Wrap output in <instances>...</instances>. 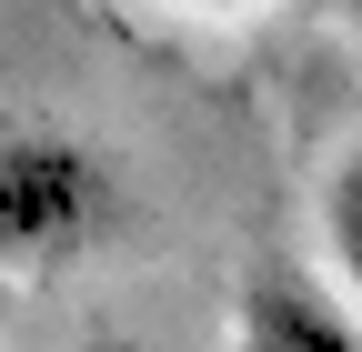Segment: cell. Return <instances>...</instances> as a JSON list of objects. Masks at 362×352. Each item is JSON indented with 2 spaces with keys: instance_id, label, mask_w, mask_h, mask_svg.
<instances>
[{
  "instance_id": "1",
  "label": "cell",
  "mask_w": 362,
  "mask_h": 352,
  "mask_svg": "<svg viewBox=\"0 0 362 352\" xmlns=\"http://www.w3.org/2000/svg\"><path fill=\"white\" fill-rule=\"evenodd\" d=\"M121 222L111 161L71 131H11L0 141V262L11 272H61Z\"/></svg>"
},
{
  "instance_id": "2",
  "label": "cell",
  "mask_w": 362,
  "mask_h": 352,
  "mask_svg": "<svg viewBox=\"0 0 362 352\" xmlns=\"http://www.w3.org/2000/svg\"><path fill=\"white\" fill-rule=\"evenodd\" d=\"M232 352H362V322L302 272H252L232 302Z\"/></svg>"
},
{
  "instance_id": "3",
  "label": "cell",
  "mask_w": 362,
  "mask_h": 352,
  "mask_svg": "<svg viewBox=\"0 0 362 352\" xmlns=\"http://www.w3.org/2000/svg\"><path fill=\"white\" fill-rule=\"evenodd\" d=\"M322 252H332V272L362 302V141L332 161V182H322Z\"/></svg>"
},
{
  "instance_id": "4",
  "label": "cell",
  "mask_w": 362,
  "mask_h": 352,
  "mask_svg": "<svg viewBox=\"0 0 362 352\" xmlns=\"http://www.w3.org/2000/svg\"><path fill=\"white\" fill-rule=\"evenodd\" d=\"M312 20H342V30H362V0H302Z\"/></svg>"
},
{
  "instance_id": "5",
  "label": "cell",
  "mask_w": 362,
  "mask_h": 352,
  "mask_svg": "<svg viewBox=\"0 0 362 352\" xmlns=\"http://www.w3.org/2000/svg\"><path fill=\"white\" fill-rule=\"evenodd\" d=\"M81 352H151V342H81Z\"/></svg>"
}]
</instances>
